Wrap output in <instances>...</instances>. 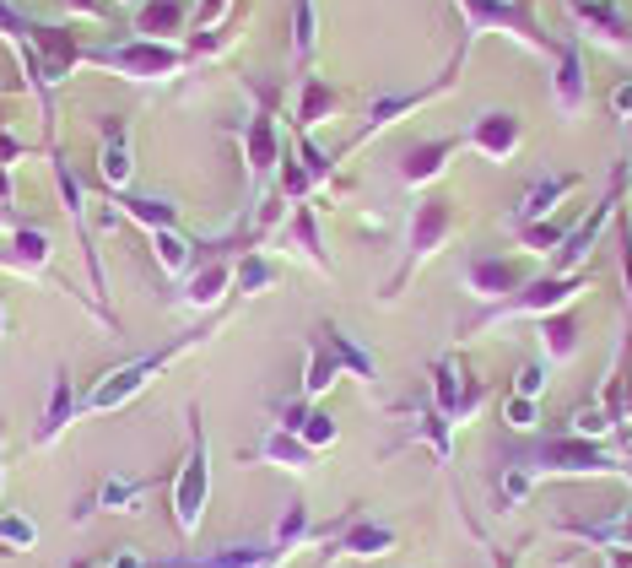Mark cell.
Here are the masks:
<instances>
[{
  "mask_svg": "<svg viewBox=\"0 0 632 568\" xmlns=\"http://www.w3.org/2000/svg\"><path fill=\"white\" fill-rule=\"evenodd\" d=\"M98 65H109L119 76H136V82H163V76H179L184 71V55L173 44H152V38H125V44L114 49H98V55H87Z\"/></svg>",
  "mask_w": 632,
  "mask_h": 568,
  "instance_id": "obj_1",
  "label": "cell"
},
{
  "mask_svg": "<svg viewBox=\"0 0 632 568\" xmlns=\"http://www.w3.org/2000/svg\"><path fill=\"white\" fill-rule=\"evenodd\" d=\"M173 352H179V347H168V352H146V358H136L130 368H114V374L103 379V385H92V390H87L82 412H109V406L125 401V395H136L146 379L157 374V368H168V363H173Z\"/></svg>",
  "mask_w": 632,
  "mask_h": 568,
  "instance_id": "obj_2",
  "label": "cell"
},
{
  "mask_svg": "<svg viewBox=\"0 0 632 568\" xmlns=\"http://www.w3.org/2000/svg\"><path fill=\"white\" fill-rule=\"evenodd\" d=\"M206 493H211V466H206V439H200V428H195L190 433V460H184V477H179V487H173V514H179V531H195V525H200Z\"/></svg>",
  "mask_w": 632,
  "mask_h": 568,
  "instance_id": "obj_3",
  "label": "cell"
},
{
  "mask_svg": "<svg viewBox=\"0 0 632 568\" xmlns=\"http://www.w3.org/2000/svg\"><path fill=\"white\" fill-rule=\"evenodd\" d=\"M195 0H141L136 11V38H152V44H163L173 33H190L195 28Z\"/></svg>",
  "mask_w": 632,
  "mask_h": 568,
  "instance_id": "obj_4",
  "label": "cell"
},
{
  "mask_svg": "<svg viewBox=\"0 0 632 568\" xmlns=\"http://www.w3.org/2000/svg\"><path fill=\"white\" fill-rule=\"evenodd\" d=\"M130 130L114 120H103V147H98V174H103V184H109V190H125L130 184Z\"/></svg>",
  "mask_w": 632,
  "mask_h": 568,
  "instance_id": "obj_5",
  "label": "cell"
},
{
  "mask_svg": "<svg viewBox=\"0 0 632 568\" xmlns=\"http://www.w3.org/2000/svg\"><path fill=\"white\" fill-rule=\"evenodd\" d=\"M244 147H249V168H254V174H271V168H281V136H276V114L271 109L254 114Z\"/></svg>",
  "mask_w": 632,
  "mask_h": 568,
  "instance_id": "obj_6",
  "label": "cell"
},
{
  "mask_svg": "<svg viewBox=\"0 0 632 568\" xmlns=\"http://www.w3.org/2000/svg\"><path fill=\"white\" fill-rule=\"evenodd\" d=\"M460 6H465L470 28H519L524 38H535V44H541V33L519 17V6H503V0H460Z\"/></svg>",
  "mask_w": 632,
  "mask_h": 568,
  "instance_id": "obj_7",
  "label": "cell"
},
{
  "mask_svg": "<svg viewBox=\"0 0 632 568\" xmlns=\"http://www.w3.org/2000/svg\"><path fill=\"white\" fill-rule=\"evenodd\" d=\"M341 109V92L335 87H325L319 76H303V103H298V136H308L325 114H335Z\"/></svg>",
  "mask_w": 632,
  "mask_h": 568,
  "instance_id": "obj_8",
  "label": "cell"
},
{
  "mask_svg": "<svg viewBox=\"0 0 632 568\" xmlns=\"http://www.w3.org/2000/svg\"><path fill=\"white\" fill-rule=\"evenodd\" d=\"M470 141H476L487 157H508L514 152V141H519V120L514 114H481V125H476V136Z\"/></svg>",
  "mask_w": 632,
  "mask_h": 568,
  "instance_id": "obj_9",
  "label": "cell"
},
{
  "mask_svg": "<svg viewBox=\"0 0 632 568\" xmlns=\"http://www.w3.org/2000/svg\"><path fill=\"white\" fill-rule=\"evenodd\" d=\"M454 152V141H422V147H411L406 157H400V179L406 184H422V179H433L438 168H443V157Z\"/></svg>",
  "mask_w": 632,
  "mask_h": 568,
  "instance_id": "obj_10",
  "label": "cell"
},
{
  "mask_svg": "<svg viewBox=\"0 0 632 568\" xmlns=\"http://www.w3.org/2000/svg\"><path fill=\"white\" fill-rule=\"evenodd\" d=\"M449 233V206L443 201H427L416 211V228H411V255H433V244Z\"/></svg>",
  "mask_w": 632,
  "mask_h": 568,
  "instance_id": "obj_11",
  "label": "cell"
},
{
  "mask_svg": "<svg viewBox=\"0 0 632 568\" xmlns=\"http://www.w3.org/2000/svg\"><path fill=\"white\" fill-rule=\"evenodd\" d=\"M76 417V395H71V374H60L55 379V401H49V412H44V428H38V444H55L60 433H65V422Z\"/></svg>",
  "mask_w": 632,
  "mask_h": 568,
  "instance_id": "obj_12",
  "label": "cell"
},
{
  "mask_svg": "<svg viewBox=\"0 0 632 568\" xmlns=\"http://www.w3.org/2000/svg\"><path fill=\"white\" fill-rule=\"evenodd\" d=\"M395 547V536L384 531V525H368V520H357L352 531L341 536V552H352V558H373V552H389Z\"/></svg>",
  "mask_w": 632,
  "mask_h": 568,
  "instance_id": "obj_13",
  "label": "cell"
},
{
  "mask_svg": "<svg viewBox=\"0 0 632 568\" xmlns=\"http://www.w3.org/2000/svg\"><path fill=\"white\" fill-rule=\"evenodd\" d=\"M125 217H136V222H146V228L152 233H163V228H173V217H179V211H173L168 201H157V195H125Z\"/></svg>",
  "mask_w": 632,
  "mask_h": 568,
  "instance_id": "obj_14",
  "label": "cell"
},
{
  "mask_svg": "<svg viewBox=\"0 0 632 568\" xmlns=\"http://www.w3.org/2000/svg\"><path fill=\"white\" fill-rule=\"evenodd\" d=\"M325 336H330V358H335V368H352V374H362V379H368L373 374V363H368V352H362L357 347V341L352 336H346V330H335V325H325Z\"/></svg>",
  "mask_w": 632,
  "mask_h": 568,
  "instance_id": "obj_15",
  "label": "cell"
},
{
  "mask_svg": "<svg viewBox=\"0 0 632 568\" xmlns=\"http://www.w3.org/2000/svg\"><path fill=\"white\" fill-rule=\"evenodd\" d=\"M233 282V260H217V266H206L190 282V303H200V309H206V303H217L222 298V287Z\"/></svg>",
  "mask_w": 632,
  "mask_h": 568,
  "instance_id": "obj_16",
  "label": "cell"
},
{
  "mask_svg": "<svg viewBox=\"0 0 632 568\" xmlns=\"http://www.w3.org/2000/svg\"><path fill=\"white\" fill-rule=\"evenodd\" d=\"M152 249H157V266H163V271H184V266H190V239L173 233V228L152 233Z\"/></svg>",
  "mask_w": 632,
  "mask_h": 568,
  "instance_id": "obj_17",
  "label": "cell"
},
{
  "mask_svg": "<svg viewBox=\"0 0 632 568\" xmlns=\"http://www.w3.org/2000/svg\"><path fill=\"white\" fill-rule=\"evenodd\" d=\"M265 460H276V466H308V444H298V433H271V439L260 444Z\"/></svg>",
  "mask_w": 632,
  "mask_h": 568,
  "instance_id": "obj_18",
  "label": "cell"
},
{
  "mask_svg": "<svg viewBox=\"0 0 632 568\" xmlns=\"http://www.w3.org/2000/svg\"><path fill=\"white\" fill-rule=\"evenodd\" d=\"M416 103H427V92H406V98H379L368 109V130H384V125H395L400 114L406 109H416ZM368 130H362V136H368Z\"/></svg>",
  "mask_w": 632,
  "mask_h": 568,
  "instance_id": "obj_19",
  "label": "cell"
},
{
  "mask_svg": "<svg viewBox=\"0 0 632 568\" xmlns=\"http://www.w3.org/2000/svg\"><path fill=\"white\" fill-rule=\"evenodd\" d=\"M55 184H60V201H65V211H71L76 222L87 217V195H82V184H76V168L65 163V157L55 152Z\"/></svg>",
  "mask_w": 632,
  "mask_h": 568,
  "instance_id": "obj_20",
  "label": "cell"
},
{
  "mask_svg": "<svg viewBox=\"0 0 632 568\" xmlns=\"http://www.w3.org/2000/svg\"><path fill=\"white\" fill-rule=\"evenodd\" d=\"M11 249H17V266H44L49 260V233L44 228H17V239H11Z\"/></svg>",
  "mask_w": 632,
  "mask_h": 568,
  "instance_id": "obj_21",
  "label": "cell"
},
{
  "mask_svg": "<svg viewBox=\"0 0 632 568\" xmlns=\"http://www.w3.org/2000/svg\"><path fill=\"white\" fill-rule=\"evenodd\" d=\"M470 282H476L481 293H508V287H514V266H503V260H476V266H470Z\"/></svg>",
  "mask_w": 632,
  "mask_h": 568,
  "instance_id": "obj_22",
  "label": "cell"
},
{
  "mask_svg": "<svg viewBox=\"0 0 632 568\" xmlns=\"http://www.w3.org/2000/svg\"><path fill=\"white\" fill-rule=\"evenodd\" d=\"M568 190H573V179H541L530 195H524V217H541V211H551Z\"/></svg>",
  "mask_w": 632,
  "mask_h": 568,
  "instance_id": "obj_23",
  "label": "cell"
},
{
  "mask_svg": "<svg viewBox=\"0 0 632 568\" xmlns=\"http://www.w3.org/2000/svg\"><path fill=\"white\" fill-rule=\"evenodd\" d=\"M292 239L303 244V255L314 260V266H325V244H319V228H314V211L298 206V217H292Z\"/></svg>",
  "mask_w": 632,
  "mask_h": 568,
  "instance_id": "obj_24",
  "label": "cell"
},
{
  "mask_svg": "<svg viewBox=\"0 0 632 568\" xmlns=\"http://www.w3.org/2000/svg\"><path fill=\"white\" fill-rule=\"evenodd\" d=\"M546 460H557V466H578V471H589V466H605V455H595L589 444H551L546 449Z\"/></svg>",
  "mask_w": 632,
  "mask_h": 568,
  "instance_id": "obj_25",
  "label": "cell"
},
{
  "mask_svg": "<svg viewBox=\"0 0 632 568\" xmlns=\"http://www.w3.org/2000/svg\"><path fill=\"white\" fill-rule=\"evenodd\" d=\"M281 184H287V195H298V206H303V195L314 190V174H308V163H298V147L281 157Z\"/></svg>",
  "mask_w": 632,
  "mask_h": 568,
  "instance_id": "obj_26",
  "label": "cell"
},
{
  "mask_svg": "<svg viewBox=\"0 0 632 568\" xmlns=\"http://www.w3.org/2000/svg\"><path fill=\"white\" fill-rule=\"evenodd\" d=\"M292 49H298V60L314 55V0H298V17H292Z\"/></svg>",
  "mask_w": 632,
  "mask_h": 568,
  "instance_id": "obj_27",
  "label": "cell"
},
{
  "mask_svg": "<svg viewBox=\"0 0 632 568\" xmlns=\"http://www.w3.org/2000/svg\"><path fill=\"white\" fill-rule=\"evenodd\" d=\"M335 374H341V368H335L330 352H314V358H308V379H303V390H308V395H325V390L335 385Z\"/></svg>",
  "mask_w": 632,
  "mask_h": 568,
  "instance_id": "obj_28",
  "label": "cell"
},
{
  "mask_svg": "<svg viewBox=\"0 0 632 568\" xmlns=\"http://www.w3.org/2000/svg\"><path fill=\"white\" fill-rule=\"evenodd\" d=\"M233 276H238V287H244V293H260V287H271V266H265V260L260 255H244V260H238V266H233Z\"/></svg>",
  "mask_w": 632,
  "mask_h": 568,
  "instance_id": "obj_29",
  "label": "cell"
},
{
  "mask_svg": "<svg viewBox=\"0 0 632 568\" xmlns=\"http://www.w3.org/2000/svg\"><path fill=\"white\" fill-rule=\"evenodd\" d=\"M557 98H562V103H568V109H573V103H578V98H584V71H578V55H562V76H557Z\"/></svg>",
  "mask_w": 632,
  "mask_h": 568,
  "instance_id": "obj_30",
  "label": "cell"
},
{
  "mask_svg": "<svg viewBox=\"0 0 632 568\" xmlns=\"http://www.w3.org/2000/svg\"><path fill=\"white\" fill-rule=\"evenodd\" d=\"M438 401L449 406V412H454V406H465V395H460V363H454V358L438 363Z\"/></svg>",
  "mask_w": 632,
  "mask_h": 568,
  "instance_id": "obj_31",
  "label": "cell"
},
{
  "mask_svg": "<svg viewBox=\"0 0 632 568\" xmlns=\"http://www.w3.org/2000/svg\"><path fill=\"white\" fill-rule=\"evenodd\" d=\"M136 498H141V482H125V477H109V482H103V493H98V504L103 509H119V504H136Z\"/></svg>",
  "mask_w": 632,
  "mask_h": 568,
  "instance_id": "obj_32",
  "label": "cell"
},
{
  "mask_svg": "<svg viewBox=\"0 0 632 568\" xmlns=\"http://www.w3.org/2000/svg\"><path fill=\"white\" fill-rule=\"evenodd\" d=\"M605 211H611V201H605L600 211H589V222H584V228H578V233H573V239H568V249H562V255H568V260H578V255H584V249H589V244H595V233H600Z\"/></svg>",
  "mask_w": 632,
  "mask_h": 568,
  "instance_id": "obj_33",
  "label": "cell"
},
{
  "mask_svg": "<svg viewBox=\"0 0 632 568\" xmlns=\"http://www.w3.org/2000/svg\"><path fill=\"white\" fill-rule=\"evenodd\" d=\"M568 293H573V282H541V287H530V293H524V303H530V309H551V303L568 298Z\"/></svg>",
  "mask_w": 632,
  "mask_h": 568,
  "instance_id": "obj_34",
  "label": "cell"
},
{
  "mask_svg": "<svg viewBox=\"0 0 632 568\" xmlns=\"http://www.w3.org/2000/svg\"><path fill=\"white\" fill-rule=\"evenodd\" d=\"M38 531L28 520H17V514H0V541H6V547H28Z\"/></svg>",
  "mask_w": 632,
  "mask_h": 568,
  "instance_id": "obj_35",
  "label": "cell"
},
{
  "mask_svg": "<svg viewBox=\"0 0 632 568\" xmlns=\"http://www.w3.org/2000/svg\"><path fill=\"white\" fill-rule=\"evenodd\" d=\"M303 439H308V449H319V444H330L335 439V417H325V412H314L303 422Z\"/></svg>",
  "mask_w": 632,
  "mask_h": 568,
  "instance_id": "obj_36",
  "label": "cell"
},
{
  "mask_svg": "<svg viewBox=\"0 0 632 568\" xmlns=\"http://www.w3.org/2000/svg\"><path fill=\"white\" fill-rule=\"evenodd\" d=\"M0 33H6V38H11V44H17V49H28V22H22L17 11L6 6V0H0Z\"/></svg>",
  "mask_w": 632,
  "mask_h": 568,
  "instance_id": "obj_37",
  "label": "cell"
},
{
  "mask_svg": "<svg viewBox=\"0 0 632 568\" xmlns=\"http://www.w3.org/2000/svg\"><path fill=\"white\" fill-rule=\"evenodd\" d=\"M303 525H308V514H303V504H292V514H287V520H281V536H276V541H281V547H287V541H292V536H303Z\"/></svg>",
  "mask_w": 632,
  "mask_h": 568,
  "instance_id": "obj_38",
  "label": "cell"
},
{
  "mask_svg": "<svg viewBox=\"0 0 632 568\" xmlns=\"http://www.w3.org/2000/svg\"><path fill=\"white\" fill-rule=\"evenodd\" d=\"M546 336H551V347H557V352H568L573 347V320H551Z\"/></svg>",
  "mask_w": 632,
  "mask_h": 568,
  "instance_id": "obj_39",
  "label": "cell"
},
{
  "mask_svg": "<svg viewBox=\"0 0 632 568\" xmlns=\"http://www.w3.org/2000/svg\"><path fill=\"white\" fill-rule=\"evenodd\" d=\"M508 422H514V428H530V422H535V406L524 401V395H519V401H508Z\"/></svg>",
  "mask_w": 632,
  "mask_h": 568,
  "instance_id": "obj_40",
  "label": "cell"
},
{
  "mask_svg": "<svg viewBox=\"0 0 632 568\" xmlns=\"http://www.w3.org/2000/svg\"><path fill=\"white\" fill-rule=\"evenodd\" d=\"M71 11H82V17H109V0H65Z\"/></svg>",
  "mask_w": 632,
  "mask_h": 568,
  "instance_id": "obj_41",
  "label": "cell"
},
{
  "mask_svg": "<svg viewBox=\"0 0 632 568\" xmlns=\"http://www.w3.org/2000/svg\"><path fill=\"white\" fill-rule=\"evenodd\" d=\"M535 390H541V368H524V374H519V395L530 401Z\"/></svg>",
  "mask_w": 632,
  "mask_h": 568,
  "instance_id": "obj_42",
  "label": "cell"
},
{
  "mask_svg": "<svg viewBox=\"0 0 632 568\" xmlns=\"http://www.w3.org/2000/svg\"><path fill=\"white\" fill-rule=\"evenodd\" d=\"M627 287H632V244H627Z\"/></svg>",
  "mask_w": 632,
  "mask_h": 568,
  "instance_id": "obj_43",
  "label": "cell"
}]
</instances>
